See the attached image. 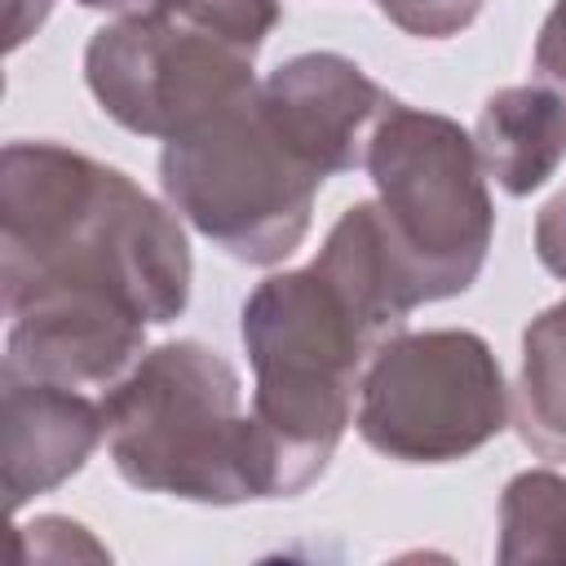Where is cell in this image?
Wrapping results in <instances>:
<instances>
[{"mask_svg":"<svg viewBox=\"0 0 566 566\" xmlns=\"http://www.w3.org/2000/svg\"><path fill=\"white\" fill-rule=\"evenodd\" d=\"M500 557L504 562H562L566 557V478L548 469L517 473L500 504Z\"/></svg>","mask_w":566,"mask_h":566,"instance_id":"obj_12","label":"cell"},{"mask_svg":"<svg viewBox=\"0 0 566 566\" xmlns=\"http://www.w3.org/2000/svg\"><path fill=\"white\" fill-rule=\"evenodd\" d=\"M4 310L88 301L172 323L190 296V248L128 172L57 142H9L0 164Z\"/></svg>","mask_w":566,"mask_h":566,"instance_id":"obj_1","label":"cell"},{"mask_svg":"<svg viewBox=\"0 0 566 566\" xmlns=\"http://www.w3.org/2000/svg\"><path fill=\"white\" fill-rule=\"evenodd\" d=\"M367 172L380 195L376 221L411 310L464 292L495 230L473 137L447 115L389 102L367 142Z\"/></svg>","mask_w":566,"mask_h":566,"instance_id":"obj_5","label":"cell"},{"mask_svg":"<svg viewBox=\"0 0 566 566\" xmlns=\"http://www.w3.org/2000/svg\"><path fill=\"white\" fill-rule=\"evenodd\" d=\"M256 97L323 177L367 164V142L394 102L340 53H301L283 62L256 84Z\"/></svg>","mask_w":566,"mask_h":566,"instance_id":"obj_8","label":"cell"},{"mask_svg":"<svg viewBox=\"0 0 566 566\" xmlns=\"http://www.w3.org/2000/svg\"><path fill=\"white\" fill-rule=\"evenodd\" d=\"M398 332L318 261L265 279L243 301L252 420L274 495H296L327 469L371 354Z\"/></svg>","mask_w":566,"mask_h":566,"instance_id":"obj_2","label":"cell"},{"mask_svg":"<svg viewBox=\"0 0 566 566\" xmlns=\"http://www.w3.org/2000/svg\"><path fill=\"white\" fill-rule=\"evenodd\" d=\"M106 447L137 491L199 504L265 500L270 464L252 411L239 407V371L199 340H168L102 394Z\"/></svg>","mask_w":566,"mask_h":566,"instance_id":"obj_3","label":"cell"},{"mask_svg":"<svg viewBox=\"0 0 566 566\" xmlns=\"http://www.w3.org/2000/svg\"><path fill=\"white\" fill-rule=\"evenodd\" d=\"M473 146L482 172H491L509 195H531L566 159V102L539 80L500 88L478 115Z\"/></svg>","mask_w":566,"mask_h":566,"instance_id":"obj_10","label":"cell"},{"mask_svg":"<svg viewBox=\"0 0 566 566\" xmlns=\"http://www.w3.org/2000/svg\"><path fill=\"white\" fill-rule=\"evenodd\" d=\"M376 9L402 27L407 35H420V40H447L455 31H464L482 0H376Z\"/></svg>","mask_w":566,"mask_h":566,"instance_id":"obj_13","label":"cell"},{"mask_svg":"<svg viewBox=\"0 0 566 566\" xmlns=\"http://www.w3.org/2000/svg\"><path fill=\"white\" fill-rule=\"evenodd\" d=\"M535 252L548 274L566 279V190L544 203V212L535 221Z\"/></svg>","mask_w":566,"mask_h":566,"instance_id":"obj_16","label":"cell"},{"mask_svg":"<svg viewBox=\"0 0 566 566\" xmlns=\"http://www.w3.org/2000/svg\"><path fill=\"white\" fill-rule=\"evenodd\" d=\"M84 9H115V13H133V9H142L146 0H80ZM49 9H53V0H9L4 4V18H9V49H18L44 18H49Z\"/></svg>","mask_w":566,"mask_h":566,"instance_id":"obj_15","label":"cell"},{"mask_svg":"<svg viewBox=\"0 0 566 566\" xmlns=\"http://www.w3.org/2000/svg\"><path fill=\"white\" fill-rule=\"evenodd\" d=\"M4 389V491L18 513L31 495L80 473L88 451L106 438L102 402L84 389L0 371Z\"/></svg>","mask_w":566,"mask_h":566,"instance_id":"obj_9","label":"cell"},{"mask_svg":"<svg viewBox=\"0 0 566 566\" xmlns=\"http://www.w3.org/2000/svg\"><path fill=\"white\" fill-rule=\"evenodd\" d=\"M279 0H146L84 49V80L128 133L177 137L256 88Z\"/></svg>","mask_w":566,"mask_h":566,"instance_id":"obj_4","label":"cell"},{"mask_svg":"<svg viewBox=\"0 0 566 566\" xmlns=\"http://www.w3.org/2000/svg\"><path fill=\"white\" fill-rule=\"evenodd\" d=\"M159 181L168 203L234 261L274 265L305 239L314 195L327 177L252 88L203 124L168 137Z\"/></svg>","mask_w":566,"mask_h":566,"instance_id":"obj_6","label":"cell"},{"mask_svg":"<svg viewBox=\"0 0 566 566\" xmlns=\"http://www.w3.org/2000/svg\"><path fill=\"white\" fill-rule=\"evenodd\" d=\"M535 80L566 102V0H557L535 40Z\"/></svg>","mask_w":566,"mask_h":566,"instance_id":"obj_14","label":"cell"},{"mask_svg":"<svg viewBox=\"0 0 566 566\" xmlns=\"http://www.w3.org/2000/svg\"><path fill=\"white\" fill-rule=\"evenodd\" d=\"M509 420V389L478 332H398L363 380L354 424L367 447L402 464H442L491 442Z\"/></svg>","mask_w":566,"mask_h":566,"instance_id":"obj_7","label":"cell"},{"mask_svg":"<svg viewBox=\"0 0 566 566\" xmlns=\"http://www.w3.org/2000/svg\"><path fill=\"white\" fill-rule=\"evenodd\" d=\"M517 433L544 460H566V301L548 305L522 336Z\"/></svg>","mask_w":566,"mask_h":566,"instance_id":"obj_11","label":"cell"}]
</instances>
